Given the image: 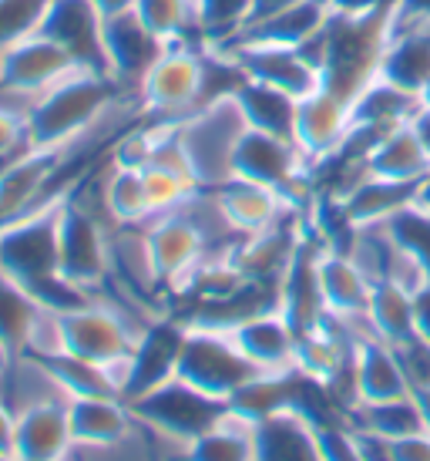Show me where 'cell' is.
<instances>
[{"label":"cell","mask_w":430,"mask_h":461,"mask_svg":"<svg viewBox=\"0 0 430 461\" xmlns=\"http://www.w3.org/2000/svg\"><path fill=\"white\" fill-rule=\"evenodd\" d=\"M125 95L112 77L98 71H77L61 85L38 95L27 108V139L31 149H67L88 139L104 125L112 108ZM131 102V98H128Z\"/></svg>","instance_id":"1"},{"label":"cell","mask_w":430,"mask_h":461,"mask_svg":"<svg viewBox=\"0 0 430 461\" xmlns=\"http://www.w3.org/2000/svg\"><path fill=\"white\" fill-rule=\"evenodd\" d=\"M202 195V193H199ZM195 195V199H199ZM195 199L185 203L182 209L162 212V216L148 219L141 226V240H145V259H148V273H152L155 286L165 290H182L195 269L202 267L209 257L219 253H232V246H215L212 232L205 230V222L195 216Z\"/></svg>","instance_id":"2"},{"label":"cell","mask_w":430,"mask_h":461,"mask_svg":"<svg viewBox=\"0 0 430 461\" xmlns=\"http://www.w3.org/2000/svg\"><path fill=\"white\" fill-rule=\"evenodd\" d=\"M141 327H135L114 303H104L94 296L75 310L54 313V350L108 367L121 391V367L139 344Z\"/></svg>","instance_id":"3"},{"label":"cell","mask_w":430,"mask_h":461,"mask_svg":"<svg viewBox=\"0 0 430 461\" xmlns=\"http://www.w3.org/2000/svg\"><path fill=\"white\" fill-rule=\"evenodd\" d=\"M205 44H165L135 91V112L155 122H182L202 108Z\"/></svg>","instance_id":"4"},{"label":"cell","mask_w":430,"mask_h":461,"mask_svg":"<svg viewBox=\"0 0 430 461\" xmlns=\"http://www.w3.org/2000/svg\"><path fill=\"white\" fill-rule=\"evenodd\" d=\"M128 408L135 414V421L148 424L155 435L175 441L178 448L219 428L232 414L228 401L205 394L199 387L185 384L182 377H172V381L152 387L148 394L128 401Z\"/></svg>","instance_id":"5"},{"label":"cell","mask_w":430,"mask_h":461,"mask_svg":"<svg viewBox=\"0 0 430 461\" xmlns=\"http://www.w3.org/2000/svg\"><path fill=\"white\" fill-rule=\"evenodd\" d=\"M58 267H61L64 280L75 283L77 290L91 296H98V290L112 280V236L104 230L102 216L81 199V182L61 203Z\"/></svg>","instance_id":"6"},{"label":"cell","mask_w":430,"mask_h":461,"mask_svg":"<svg viewBox=\"0 0 430 461\" xmlns=\"http://www.w3.org/2000/svg\"><path fill=\"white\" fill-rule=\"evenodd\" d=\"M259 374L266 371H259L226 330L189 327L175 367V377H182L185 384L199 387L212 397H222V401H232L242 387L253 384Z\"/></svg>","instance_id":"7"},{"label":"cell","mask_w":430,"mask_h":461,"mask_svg":"<svg viewBox=\"0 0 430 461\" xmlns=\"http://www.w3.org/2000/svg\"><path fill=\"white\" fill-rule=\"evenodd\" d=\"M242 131H246V118L236 104V95L205 104L178 122V139L202 189H215L219 182L232 179V152Z\"/></svg>","instance_id":"8"},{"label":"cell","mask_w":430,"mask_h":461,"mask_svg":"<svg viewBox=\"0 0 430 461\" xmlns=\"http://www.w3.org/2000/svg\"><path fill=\"white\" fill-rule=\"evenodd\" d=\"M232 176L266 185L282 199H290L296 209L313 199L309 195V162L300 152V145L282 135L246 129L232 152Z\"/></svg>","instance_id":"9"},{"label":"cell","mask_w":430,"mask_h":461,"mask_svg":"<svg viewBox=\"0 0 430 461\" xmlns=\"http://www.w3.org/2000/svg\"><path fill=\"white\" fill-rule=\"evenodd\" d=\"M77 71H88V68H81L71 54H64L58 44L40 34H27L0 51V91L27 104Z\"/></svg>","instance_id":"10"},{"label":"cell","mask_w":430,"mask_h":461,"mask_svg":"<svg viewBox=\"0 0 430 461\" xmlns=\"http://www.w3.org/2000/svg\"><path fill=\"white\" fill-rule=\"evenodd\" d=\"M31 34H40L71 54L77 65L108 77L104 65V17L91 0H44L38 24Z\"/></svg>","instance_id":"11"},{"label":"cell","mask_w":430,"mask_h":461,"mask_svg":"<svg viewBox=\"0 0 430 461\" xmlns=\"http://www.w3.org/2000/svg\"><path fill=\"white\" fill-rule=\"evenodd\" d=\"M185 333H189V323L182 317H155L141 327L139 344L121 367V401L125 404L175 377Z\"/></svg>","instance_id":"12"},{"label":"cell","mask_w":430,"mask_h":461,"mask_svg":"<svg viewBox=\"0 0 430 461\" xmlns=\"http://www.w3.org/2000/svg\"><path fill=\"white\" fill-rule=\"evenodd\" d=\"M219 48L239 65L246 81L276 88L296 102L309 98L319 88V68L300 48H273V44H246V41H232Z\"/></svg>","instance_id":"13"},{"label":"cell","mask_w":430,"mask_h":461,"mask_svg":"<svg viewBox=\"0 0 430 461\" xmlns=\"http://www.w3.org/2000/svg\"><path fill=\"white\" fill-rule=\"evenodd\" d=\"M205 193L212 199L215 212L222 216V222H226L239 240L259 236V232L273 230V226H279V222H286L290 216L300 212L290 199H282L279 193L259 185V182L236 179V176L226 182H219L215 189H205Z\"/></svg>","instance_id":"14"},{"label":"cell","mask_w":430,"mask_h":461,"mask_svg":"<svg viewBox=\"0 0 430 461\" xmlns=\"http://www.w3.org/2000/svg\"><path fill=\"white\" fill-rule=\"evenodd\" d=\"M165 44L155 38L148 27L139 21V14H121L104 21V65L118 91L135 102L141 77L148 75V68L158 61Z\"/></svg>","instance_id":"15"},{"label":"cell","mask_w":430,"mask_h":461,"mask_svg":"<svg viewBox=\"0 0 430 461\" xmlns=\"http://www.w3.org/2000/svg\"><path fill=\"white\" fill-rule=\"evenodd\" d=\"M75 448L67 397H38L17 408L13 424V455L17 461H67Z\"/></svg>","instance_id":"16"},{"label":"cell","mask_w":430,"mask_h":461,"mask_svg":"<svg viewBox=\"0 0 430 461\" xmlns=\"http://www.w3.org/2000/svg\"><path fill=\"white\" fill-rule=\"evenodd\" d=\"M317 276L319 294H323V307H327L329 317L367 330V303L373 280L363 273V267L350 253H336V249L323 246L317 257Z\"/></svg>","instance_id":"17"},{"label":"cell","mask_w":430,"mask_h":461,"mask_svg":"<svg viewBox=\"0 0 430 461\" xmlns=\"http://www.w3.org/2000/svg\"><path fill=\"white\" fill-rule=\"evenodd\" d=\"M354 391H356V404H380V401H397V397L414 394L404 374V364L397 357V350L390 344L377 340L373 333H363L356 340Z\"/></svg>","instance_id":"18"},{"label":"cell","mask_w":430,"mask_h":461,"mask_svg":"<svg viewBox=\"0 0 430 461\" xmlns=\"http://www.w3.org/2000/svg\"><path fill=\"white\" fill-rule=\"evenodd\" d=\"M420 193H424V182H390L363 172L336 199L356 230H363V226H380L400 209L420 203Z\"/></svg>","instance_id":"19"},{"label":"cell","mask_w":430,"mask_h":461,"mask_svg":"<svg viewBox=\"0 0 430 461\" xmlns=\"http://www.w3.org/2000/svg\"><path fill=\"white\" fill-rule=\"evenodd\" d=\"M226 333L236 340V347L253 360L259 371H266V374L292 371L296 330L286 323V317H282L279 310L249 317V321H242L239 327H232V330H226Z\"/></svg>","instance_id":"20"},{"label":"cell","mask_w":430,"mask_h":461,"mask_svg":"<svg viewBox=\"0 0 430 461\" xmlns=\"http://www.w3.org/2000/svg\"><path fill=\"white\" fill-rule=\"evenodd\" d=\"M75 448H112L131 431L135 414L121 397H67Z\"/></svg>","instance_id":"21"},{"label":"cell","mask_w":430,"mask_h":461,"mask_svg":"<svg viewBox=\"0 0 430 461\" xmlns=\"http://www.w3.org/2000/svg\"><path fill=\"white\" fill-rule=\"evenodd\" d=\"M363 172L390 182H427L430 155L420 141L414 122H400L397 129L380 135L377 145L363 158Z\"/></svg>","instance_id":"22"},{"label":"cell","mask_w":430,"mask_h":461,"mask_svg":"<svg viewBox=\"0 0 430 461\" xmlns=\"http://www.w3.org/2000/svg\"><path fill=\"white\" fill-rule=\"evenodd\" d=\"M377 77L417 95L430 81V24L397 17V31L383 51Z\"/></svg>","instance_id":"23"},{"label":"cell","mask_w":430,"mask_h":461,"mask_svg":"<svg viewBox=\"0 0 430 461\" xmlns=\"http://www.w3.org/2000/svg\"><path fill=\"white\" fill-rule=\"evenodd\" d=\"M329 0H300L286 11L273 14L259 24L246 27L242 34H236L232 41H246V44H273V48H306L309 41L317 38L323 24L329 21ZM226 41V44H232ZM219 48V44H215Z\"/></svg>","instance_id":"24"},{"label":"cell","mask_w":430,"mask_h":461,"mask_svg":"<svg viewBox=\"0 0 430 461\" xmlns=\"http://www.w3.org/2000/svg\"><path fill=\"white\" fill-rule=\"evenodd\" d=\"M27 360H34L64 397H121L114 374L102 364H91V360H81L64 350L27 354Z\"/></svg>","instance_id":"25"},{"label":"cell","mask_w":430,"mask_h":461,"mask_svg":"<svg viewBox=\"0 0 430 461\" xmlns=\"http://www.w3.org/2000/svg\"><path fill=\"white\" fill-rule=\"evenodd\" d=\"M48 313L51 310L40 307V300L27 286L0 273V340L11 347L13 357H24L34 347Z\"/></svg>","instance_id":"26"},{"label":"cell","mask_w":430,"mask_h":461,"mask_svg":"<svg viewBox=\"0 0 430 461\" xmlns=\"http://www.w3.org/2000/svg\"><path fill=\"white\" fill-rule=\"evenodd\" d=\"M367 330L390 347L414 340V290L397 280H377L367 303Z\"/></svg>","instance_id":"27"},{"label":"cell","mask_w":430,"mask_h":461,"mask_svg":"<svg viewBox=\"0 0 430 461\" xmlns=\"http://www.w3.org/2000/svg\"><path fill=\"white\" fill-rule=\"evenodd\" d=\"M255 461H319L313 428L292 414L279 411L255 424Z\"/></svg>","instance_id":"28"},{"label":"cell","mask_w":430,"mask_h":461,"mask_svg":"<svg viewBox=\"0 0 430 461\" xmlns=\"http://www.w3.org/2000/svg\"><path fill=\"white\" fill-rule=\"evenodd\" d=\"M102 209L114 226H145L152 219L148 193L141 182V168L128 162H112L102 179Z\"/></svg>","instance_id":"29"},{"label":"cell","mask_w":430,"mask_h":461,"mask_svg":"<svg viewBox=\"0 0 430 461\" xmlns=\"http://www.w3.org/2000/svg\"><path fill=\"white\" fill-rule=\"evenodd\" d=\"M172 461H255V424L232 411L219 428L182 445Z\"/></svg>","instance_id":"30"},{"label":"cell","mask_w":430,"mask_h":461,"mask_svg":"<svg viewBox=\"0 0 430 461\" xmlns=\"http://www.w3.org/2000/svg\"><path fill=\"white\" fill-rule=\"evenodd\" d=\"M236 104H239L242 118H246V129L282 135V139L296 135V108H300V102L290 98V95L266 88V85H255V81H246L236 91Z\"/></svg>","instance_id":"31"},{"label":"cell","mask_w":430,"mask_h":461,"mask_svg":"<svg viewBox=\"0 0 430 461\" xmlns=\"http://www.w3.org/2000/svg\"><path fill=\"white\" fill-rule=\"evenodd\" d=\"M135 14L162 44H205L195 0H139Z\"/></svg>","instance_id":"32"},{"label":"cell","mask_w":430,"mask_h":461,"mask_svg":"<svg viewBox=\"0 0 430 461\" xmlns=\"http://www.w3.org/2000/svg\"><path fill=\"white\" fill-rule=\"evenodd\" d=\"M346 424L356 428V431L387 438V441L414 435V431H424V418H420V408H417V401H414V394L397 397V401H380V404H356V408H350V414H346Z\"/></svg>","instance_id":"33"},{"label":"cell","mask_w":430,"mask_h":461,"mask_svg":"<svg viewBox=\"0 0 430 461\" xmlns=\"http://www.w3.org/2000/svg\"><path fill=\"white\" fill-rule=\"evenodd\" d=\"M383 230L390 232V240L397 243V249L404 253L414 267L424 273V280L430 283V209L427 205H407L397 216H390L383 222Z\"/></svg>","instance_id":"34"},{"label":"cell","mask_w":430,"mask_h":461,"mask_svg":"<svg viewBox=\"0 0 430 461\" xmlns=\"http://www.w3.org/2000/svg\"><path fill=\"white\" fill-rule=\"evenodd\" d=\"M199 4V21H202L205 44H226L242 27L249 24L253 0H195Z\"/></svg>","instance_id":"35"},{"label":"cell","mask_w":430,"mask_h":461,"mask_svg":"<svg viewBox=\"0 0 430 461\" xmlns=\"http://www.w3.org/2000/svg\"><path fill=\"white\" fill-rule=\"evenodd\" d=\"M27 108H31L27 102L0 91V155L27 152L31 149V139H27Z\"/></svg>","instance_id":"36"},{"label":"cell","mask_w":430,"mask_h":461,"mask_svg":"<svg viewBox=\"0 0 430 461\" xmlns=\"http://www.w3.org/2000/svg\"><path fill=\"white\" fill-rule=\"evenodd\" d=\"M44 0H0V51L27 38L38 24Z\"/></svg>","instance_id":"37"},{"label":"cell","mask_w":430,"mask_h":461,"mask_svg":"<svg viewBox=\"0 0 430 461\" xmlns=\"http://www.w3.org/2000/svg\"><path fill=\"white\" fill-rule=\"evenodd\" d=\"M313 438H317L319 461H363L354 428H350L346 421L313 428Z\"/></svg>","instance_id":"38"},{"label":"cell","mask_w":430,"mask_h":461,"mask_svg":"<svg viewBox=\"0 0 430 461\" xmlns=\"http://www.w3.org/2000/svg\"><path fill=\"white\" fill-rule=\"evenodd\" d=\"M390 448L397 461H430V435L427 431H414V435L393 438Z\"/></svg>","instance_id":"39"},{"label":"cell","mask_w":430,"mask_h":461,"mask_svg":"<svg viewBox=\"0 0 430 461\" xmlns=\"http://www.w3.org/2000/svg\"><path fill=\"white\" fill-rule=\"evenodd\" d=\"M354 435H356V445H360L363 461H397L393 458V448H390V441H387V438L367 435V431H356V428H354Z\"/></svg>","instance_id":"40"},{"label":"cell","mask_w":430,"mask_h":461,"mask_svg":"<svg viewBox=\"0 0 430 461\" xmlns=\"http://www.w3.org/2000/svg\"><path fill=\"white\" fill-rule=\"evenodd\" d=\"M414 333L430 344V283L414 290Z\"/></svg>","instance_id":"41"},{"label":"cell","mask_w":430,"mask_h":461,"mask_svg":"<svg viewBox=\"0 0 430 461\" xmlns=\"http://www.w3.org/2000/svg\"><path fill=\"white\" fill-rule=\"evenodd\" d=\"M13 424H17V411L7 404V397H0V455H13Z\"/></svg>","instance_id":"42"},{"label":"cell","mask_w":430,"mask_h":461,"mask_svg":"<svg viewBox=\"0 0 430 461\" xmlns=\"http://www.w3.org/2000/svg\"><path fill=\"white\" fill-rule=\"evenodd\" d=\"M292 4H300V0H253V11H249V24L246 27L259 24V21H266V17H273V14L286 11V7H292ZM246 27H242V31H246Z\"/></svg>","instance_id":"43"},{"label":"cell","mask_w":430,"mask_h":461,"mask_svg":"<svg viewBox=\"0 0 430 461\" xmlns=\"http://www.w3.org/2000/svg\"><path fill=\"white\" fill-rule=\"evenodd\" d=\"M387 4H393V0H329V7L336 14H370L387 7Z\"/></svg>","instance_id":"44"},{"label":"cell","mask_w":430,"mask_h":461,"mask_svg":"<svg viewBox=\"0 0 430 461\" xmlns=\"http://www.w3.org/2000/svg\"><path fill=\"white\" fill-rule=\"evenodd\" d=\"M91 4H94V7H98V14H102L104 21H108V17H121V14H131L139 0H91Z\"/></svg>","instance_id":"45"},{"label":"cell","mask_w":430,"mask_h":461,"mask_svg":"<svg viewBox=\"0 0 430 461\" xmlns=\"http://www.w3.org/2000/svg\"><path fill=\"white\" fill-rule=\"evenodd\" d=\"M414 401H417L420 418H424V431L430 435V384L427 387H417V391H414Z\"/></svg>","instance_id":"46"},{"label":"cell","mask_w":430,"mask_h":461,"mask_svg":"<svg viewBox=\"0 0 430 461\" xmlns=\"http://www.w3.org/2000/svg\"><path fill=\"white\" fill-rule=\"evenodd\" d=\"M410 122H414V129H417L420 141H424V149H427V155H430V115L427 112H417Z\"/></svg>","instance_id":"47"},{"label":"cell","mask_w":430,"mask_h":461,"mask_svg":"<svg viewBox=\"0 0 430 461\" xmlns=\"http://www.w3.org/2000/svg\"><path fill=\"white\" fill-rule=\"evenodd\" d=\"M13 354H11V347L0 340V381H7V374H11V367H13Z\"/></svg>","instance_id":"48"},{"label":"cell","mask_w":430,"mask_h":461,"mask_svg":"<svg viewBox=\"0 0 430 461\" xmlns=\"http://www.w3.org/2000/svg\"><path fill=\"white\" fill-rule=\"evenodd\" d=\"M417 112H427L430 115V81L417 91Z\"/></svg>","instance_id":"49"},{"label":"cell","mask_w":430,"mask_h":461,"mask_svg":"<svg viewBox=\"0 0 430 461\" xmlns=\"http://www.w3.org/2000/svg\"><path fill=\"white\" fill-rule=\"evenodd\" d=\"M0 461H17L13 455H0Z\"/></svg>","instance_id":"50"},{"label":"cell","mask_w":430,"mask_h":461,"mask_svg":"<svg viewBox=\"0 0 430 461\" xmlns=\"http://www.w3.org/2000/svg\"><path fill=\"white\" fill-rule=\"evenodd\" d=\"M67 461H71V458H67Z\"/></svg>","instance_id":"51"}]
</instances>
